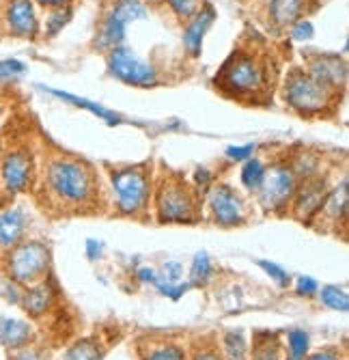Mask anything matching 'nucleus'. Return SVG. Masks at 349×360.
<instances>
[{"label": "nucleus", "mask_w": 349, "mask_h": 360, "mask_svg": "<svg viewBox=\"0 0 349 360\" xmlns=\"http://www.w3.org/2000/svg\"><path fill=\"white\" fill-rule=\"evenodd\" d=\"M35 339V330L26 319L18 317H0V343L5 349L15 352L28 347Z\"/></svg>", "instance_id": "dca6fc26"}, {"label": "nucleus", "mask_w": 349, "mask_h": 360, "mask_svg": "<svg viewBox=\"0 0 349 360\" xmlns=\"http://www.w3.org/2000/svg\"><path fill=\"white\" fill-rule=\"evenodd\" d=\"M62 360H102V347L95 339H80L67 349Z\"/></svg>", "instance_id": "b1692460"}, {"label": "nucleus", "mask_w": 349, "mask_h": 360, "mask_svg": "<svg viewBox=\"0 0 349 360\" xmlns=\"http://www.w3.org/2000/svg\"><path fill=\"white\" fill-rule=\"evenodd\" d=\"M41 89H44V91H48V93H52L54 97H58V100L72 104V106H78V108L91 110L95 117L104 119V121H106V123H110V125H119V123H123V119H121L119 115H114L112 110H108V108H104V106H100V104H93V102H88V100H82V97L72 95V93H67V91H56V89H46V86H41Z\"/></svg>", "instance_id": "aec40b11"}, {"label": "nucleus", "mask_w": 349, "mask_h": 360, "mask_svg": "<svg viewBox=\"0 0 349 360\" xmlns=\"http://www.w3.org/2000/svg\"><path fill=\"white\" fill-rule=\"evenodd\" d=\"M207 207L213 222L220 226L231 229L246 222V201L231 184H211V188L207 190Z\"/></svg>", "instance_id": "9d476101"}, {"label": "nucleus", "mask_w": 349, "mask_h": 360, "mask_svg": "<svg viewBox=\"0 0 349 360\" xmlns=\"http://www.w3.org/2000/svg\"><path fill=\"white\" fill-rule=\"evenodd\" d=\"M0 15H3V28L11 37L33 41L41 32L35 0H5L0 5Z\"/></svg>", "instance_id": "9b49d317"}, {"label": "nucleus", "mask_w": 349, "mask_h": 360, "mask_svg": "<svg viewBox=\"0 0 349 360\" xmlns=\"http://www.w3.org/2000/svg\"><path fill=\"white\" fill-rule=\"evenodd\" d=\"M9 360H46V356L39 352V349H35V347H22V349H15V352H11L9 354Z\"/></svg>", "instance_id": "c9c22d12"}, {"label": "nucleus", "mask_w": 349, "mask_h": 360, "mask_svg": "<svg viewBox=\"0 0 349 360\" xmlns=\"http://www.w3.org/2000/svg\"><path fill=\"white\" fill-rule=\"evenodd\" d=\"M330 188H328V177L324 175H317L310 179L300 181L296 194H294V201H291V212L296 218L300 220H310L317 218L328 199Z\"/></svg>", "instance_id": "f8f14e48"}, {"label": "nucleus", "mask_w": 349, "mask_h": 360, "mask_svg": "<svg viewBox=\"0 0 349 360\" xmlns=\"http://www.w3.org/2000/svg\"><path fill=\"white\" fill-rule=\"evenodd\" d=\"M153 3H162V0H153Z\"/></svg>", "instance_id": "c03bdc74"}, {"label": "nucleus", "mask_w": 349, "mask_h": 360, "mask_svg": "<svg viewBox=\"0 0 349 360\" xmlns=\"http://www.w3.org/2000/svg\"><path fill=\"white\" fill-rule=\"evenodd\" d=\"M216 20V11L211 5H205L195 18H190L183 26V48L190 56H199L203 48V39L207 35V30L211 28Z\"/></svg>", "instance_id": "2eb2a0df"}, {"label": "nucleus", "mask_w": 349, "mask_h": 360, "mask_svg": "<svg viewBox=\"0 0 349 360\" xmlns=\"http://www.w3.org/2000/svg\"><path fill=\"white\" fill-rule=\"evenodd\" d=\"M304 360H343L341 352L338 349H332V347H326V349H320L310 356H306Z\"/></svg>", "instance_id": "ea45409f"}, {"label": "nucleus", "mask_w": 349, "mask_h": 360, "mask_svg": "<svg viewBox=\"0 0 349 360\" xmlns=\"http://www.w3.org/2000/svg\"><path fill=\"white\" fill-rule=\"evenodd\" d=\"M213 274V266H211V259L205 250H199L192 259V268H190V287H203L209 276Z\"/></svg>", "instance_id": "5701e85b"}, {"label": "nucleus", "mask_w": 349, "mask_h": 360, "mask_svg": "<svg viewBox=\"0 0 349 360\" xmlns=\"http://www.w3.org/2000/svg\"><path fill=\"white\" fill-rule=\"evenodd\" d=\"M257 264H259V268H263V272H265L268 276L274 278V283H276L278 287H289V285H291V278H289L287 270H282L280 266L272 264V261H265V259H259Z\"/></svg>", "instance_id": "473e14b6"}, {"label": "nucleus", "mask_w": 349, "mask_h": 360, "mask_svg": "<svg viewBox=\"0 0 349 360\" xmlns=\"http://www.w3.org/2000/svg\"><path fill=\"white\" fill-rule=\"evenodd\" d=\"M190 360H225L220 354V349H216L213 345H205V347H197L190 356Z\"/></svg>", "instance_id": "e433bc0d"}, {"label": "nucleus", "mask_w": 349, "mask_h": 360, "mask_svg": "<svg viewBox=\"0 0 349 360\" xmlns=\"http://www.w3.org/2000/svg\"><path fill=\"white\" fill-rule=\"evenodd\" d=\"M37 186V165L28 149H9L0 160V190L7 196L26 194Z\"/></svg>", "instance_id": "6e6552de"}, {"label": "nucleus", "mask_w": 349, "mask_h": 360, "mask_svg": "<svg viewBox=\"0 0 349 360\" xmlns=\"http://www.w3.org/2000/svg\"><path fill=\"white\" fill-rule=\"evenodd\" d=\"M138 278H140L143 283L155 285V281H157V278H160V276H157V272H155L153 268L145 266V268H140V270H138Z\"/></svg>", "instance_id": "37998d69"}, {"label": "nucleus", "mask_w": 349, "mask_h": 360, "mask_svg": "<svg viewBox=\"0 0 349 360\" xmlns=\"http://www.w3.org/2000/svg\"><path fill=\"white\" fill-rule=\"evenodd\" d=\"M306 72L317 82L334 93H338V89H343L347 82V65L341 56H334V54H322V56L310 58Z\"/></svg>", "instance_id": "ddd939ff"}, {"label": "nucleus", "mask_w": 349, "mask_h": 360, "mask_svg": "<svg viewBox=\"0 0 349 360\" xmlns=\"http://www.w3.org/2000/svg\"><path fill=\"white\" fill-rule=\"evenodd\" d=\"M322 302L324 307L332 309V311H347L349 309V298H347V291L343 287L336 285H326L322 287Z\"/></svg>", "instance_id": "cd10ccee"}, {"label": "nucleus", "mask_w": 349, "mask_h": 360, "mask_svg": "<svg viewBox=\"0 0 349 360\" xmlns=\"http://www.w3.org/2000/svg\"><path fill=\"white\" fill-rule=\"evenodd\" d=\"M39 186L48 203L60 212H88L98 205V173L78 158L62 153L48 158Z\"/></svg>", "instance_id": "f257e3e1"}, {"label": "nucleus", "mask_w": 349, "mask_h": 360, "mask_svg": "<svg viewBox=\"0 0 349 360\" xmlns=\"http://www.w3.org/2000/svg\"><path fill=\"white\" fill-rule=\"evenodd\" d=\"M110 184L114 190V207L123 216H145L153 196L151 169L147 165L119 167L110 171Z\"/></svg>", "instance_id": "7ed1b4c3"}, {"label": "nucleus", "mask_w": 349, "mask_h": 360, "mask_svg": "<svg viewBox=\"0 0 349 360\" xmlns=\"http://www.w3.org/2000/svg\"><path fill=\"white\" fill-rule=\"evenodd\" d=\"M274 70L270 68L268 56L252 48H237L216 74V86L233 100L246 104H259L272 91Z\"/></svg>", "instance_id": "f03ea898"}, {"label": "nucleus", "mask_w": 349, "mask_h": 360, "mask_svg": "<svg viewBox=\"0 0 349 360\" xmlns=\"http://www.w3.org/2000/svg\"><path fill=\"white\" fill-rule=\"evenodd\" d=\"M289 358L287 360H304L308 356V335L304 330H291L287 335Z\"/></svg>", "instance_id": "2f4dec72"}, {"label": "nucleus", "mask_w": 349, "mask_h": 360, "mask_svg": "<svg viewBox=\"0 0 349 360\" xmlns=\"http://www.w3.org/2000/svg\"><path fill=\"white\" fill-rule=\"evenodd\" d=\"M143 360H187V354L181 345L173 341H160V343H153L143 354Z\"/></svg>", "instance_id": "4be33fe9"}, {"label": "nucleus", "mask_w": 349, "mask_h": 360, "mask_svg": "<svg viewBox=\"0 0 349 360\" xmlns=\"http://www.w3.org/2000/svg\"><path fill=\"white\" fill-rule=\"evenodd\" d=\"M181 276H183V266L177 264V261H171V264L164 266V281H169V283H179Z\"/></svg>", "instance_id": "58836bf2"}, {"label": "nucleus", "mask_w": 349, "mask_h": 360, "mask_svg": "<svg viewBox=\"0 0 349 360\" xmlns=\"http://www.w3.org/2000/svg\"><path fill=\"white\" fill-rule=\"evenodd\" d=\"M70 20H72V9L70 7L50 11L48 13V20H46V35L48 37H56L58 32L70 24Z\"/></svg>", "instance_id": "7c9ffc66"}, {"label": "nucleus", "mask_w": 349, "mask_h": 360, "mask_svg": "<svg viewBox=\"0 0 349 360\" xmlns=\"http://www.w3.org/2000/svg\"><path fill=\"white\" fill-rule=\"evenodd\" d=\"M336 95L338 93L320 84L302 68H294L282 84L284 104L302 117H322L332 108Z\"/></svg>", "instance_id": "39448f33"}, {"label": "nucleus", "mask_w": 349, "mask_h": 360, "mask_svg": "<svg viewBox=\"0 0 349 360\" xmlns=\"http://www.w3.org/2000/svg\"><path fill=\"white\" fill-rule=\"evenodd\" d=\"M112 11H114L125 24L147 18V9H145V5L140 3V0H119V3L112 7Z\"/></svg>", "instance_id": "bb28decb"}, {"label": "nucleus", "mask_w": 349, "mask_h": 360, "mask_svg": "<svg viewBox=\"0 0 349 360\" xmlns=\"http://www.w3.org/2000/svg\"><path fill=\"white\" fill-rule=\"evenodd\" d=\"M108 72L117 80L132 86H153L157 82V72L151 63L143 60L132 48L119 46L106 56Z\"/></svg>", "instance_id": "1a4fd4ad"}, {"label": "nucleus", "mask_w": 349, "mask_h": 360, "mask_svg": "<svg viewBox=\"0 0 349 360\" xmlns=\"http://www.w3.org/2000/svg\"><path fill=\"white\" fill-rule=\"evenodd\" d=\"M252 360H280V343L274 335H263L252 345Z\"/></svg>", "instance_id": "a878e982"}, {"label": "nucleus", "mask_w": 349, "mask_h": 360, "mask_svg": "<svg viewBox=\"0 0 349 360\" xmlns=\"http://www.w3.org/2000/svg\"><path fill=\"white\" fill-rule=\"evenodd\" d=\"M298 186H300V179L294 173L291 165L278 162V165H272L265 171L263 184L257 190V199L265 212L282 214L291 207V201H294V194H296Z\"/></svg>", "instance_id": "0eeeda50"}, {"label": "nucleus", "mask_w": 349, "mask_h": 360, "mask_svg": "<svg viewBox=\"0 0 349 360\" xmlns=\"http://www.w3.org/2000/svg\"><path fill=\"white\" fill-rule=\"evenodd\" d=\"M171 11L177 15V20L187 22L190 18H195L203 7H205V0H166Z\"/></svg>", "instance_id": "c85d7f7f"}, {"label": "nucleus", "mask_w": 349, "mask_h": 360, "mask_svg": "<svg viewBox=\"0 0 349 360\" xmlns=\"http://www.w3.org/2000/svg\"><path fill=\"white\" fill-rule=\"evenodd\" d=\"M3 3H5V0H0V5H3Z\"/></svg>", "instance_id": "a18cd8bd"}, {"label": "nucleus", "mask_w": 349, "mask_h": 360, "mask_svg": "<svg viewBox=\"0 0 349 360\" xmlns=\"http://www.w3.org/2000/svg\"><path fill=\"white\" fill-rule=\"evenodd\" d=\"M52 302H54V293H52V287L46 281L22 289L20 307L26 311L28 317H33V319L44 317L48 313V309L52 307Z\"/></svg>", "instance_id": "f3484780"}, {"label": "nucleus", "mask_w": 349, "mask_h": 360, "mask_svg": "<svg viewBox=\"0 0 349 360\" xmlns=\"http://www.w3.org/2000/svg\"><path fill=\"white\" fill-rule=\"evenodd\" d=\"M50 248L41 240H22L3 257L5 276L18 283L20 287H30L46 281L50 272Z\"/></svg>", "instance_id": "423d86ee"}, {"label": "nucleus", "mask_w": 349, "mask_h": 360, "mask_svg": "<svg viewBox=\"0 0 349 360\" xmlns=\"http://www.w3.org/2000/svg\"><path fill=\"white\" fill-rule=\"evenodd\" d=\"M125 26H128V24H125L114 11H108L106 18L100 24L98 37H95V48L110 52V50L123 46V41H125Z\"/></svg>", "instance_id": "a211bd4d"}, {"label": "nucleus", "mask_w": 349, "mask_h": 360, "mask_svg": "<svg viewBox=\"0 0 349 360\" xmlns=\"http://www.w3.org/2000/svg\"><path fill=\"white\" fill-rule=\"evenodd\" d=\"M317 291H320V283H317L315 278H310V276H300L298 278V293H300V296L310 298V296H315Z\"/></svg>", "instance_id": "f704fd0d"}, {"label": "nucleus", "mask_w": 349, "mask_h": 360, "mask_svg": "<svg viewBox=\"0 0 349 360\" xmlns=\"http://www.w3.org/2000/svg\"><path fill=\"white\" fill-rule=\"evenodd\" d=\"M312 35H315V30H312L310 22H296V26L291 30V37L296 41H308V39H312Z\"/></svg>", "instance_id": "4c0bfd02"}, {"label": "nucleus", "mask_w": 349, "mask_h": 360, "mask_svg": "<svg viewBox=\"0 0 349 360\" xmlns=\"http://www.w3.org/2000/svg\"><path fill=\"white\" fill-rule=\"evenodd\" d=\"M28 214L22 205H9L0 210V252L11 250L15 244L26 240Z\"/></svg>", "instance_id": "4468645a"}, {"label": "nucleus", "mask_w": 349, "mask_h": 360, "mask_svg": "<svg viewBox=\"0 0 349 360\" xmlns=\"http://www.w3.org/2000/svg\"><path fill=\"white\" fill-rule=\"evenodd\" d=\"M265 171H268V167L263 165L261 160H257V158L246 160V162H244V167H242V175H239L244 188L250 190V192H257V190L261 188V184H263Z\"/></svg>", "instance_id": "412c9836"}, {"label": "nucleus", "mask_w": 349, "mask_h": 360, "mask_svg": "<svg viewBox=\"0 0 349 360\" xmlns=\"http://www.w3.org/2000/svg\"><path fill=\"white\" fill-rule=\"evenodd\" d=\"M197 190H201V188H211V173L207 171V169H199L197 171Z\"/></svg>", "instance_id": "79ce46f5"}, {"label": "nucleus", "mask_w": 349, "mask_h": 360, "mask_svg": "<svg viewBox=\"0 0 349 360\" xmlns=\"http://www.w3.org/2000/svg\"><path fill=\"white\" fill-rule=\"evenodd\" d=\"M257 145H239V147H229L227 149V158L229 160H235V162H246L252 158V153H255Z\"/></svg>", "instance_id": "72a5a7b5"}, {"label": "nucleus", "mask_w": 349, "mask_h": 360, "mask_svg": "<svg viewBox=\"0 0 349 360\" xmlns=\"http://www.w3.org/2000/svg\"><path fill=\"white\" fill-rule=\"evenodd\" d=\"M72 0H35V5L48 9V11H54V9H62V7H70Z\"/></svg>", "instance_id": "a19ab883"}, {"label": "nucleus", "mask_w": 349, "mask_h": 360, "mask_svg": "<svg viewBox=\"0 0 349 360\" xmlns=\"http://www.w3.org/2000/svg\"><path fill=\"white\" fill-rule=\"evenodd\" d=\"M248 343L242 333H227L222 339V358L225 360H246Z\"/></svg>", "instance_id": "393cba45"}, {"label": "nucleus", "mask_w": 349, "mask_h": 360, "mask_svg": "<svg viewBox=\"0 0 349 360\" xmlns=\"http://www.w3.org/2000/svg\"><path fill=\"white\" fill-rule=\"evenodd\" d=\"M26 72H28L26 63H22L18 58H3L0 60V84L20 80Z\"/></svg>", "instance_id": "c756f323"}, {"label": "nucleus", "mask_w": 349, "mask_h": 360, "mask_svg": "<svg viewBox=\"0 0 349 360\" xmlns=\"http://www.w3.org/2000/svg\"><path fill=\"white\" fill-rule=\"evenodd\" d=\"M153 203L160 222H195L201 216L199 190L175 175L155 184Z\"/></svg>", "instance_id": "20e7f679"}, {"label": "nucleus", "mask_w": 349, "mask_h": 360, "mask_svg": "<svg viewBox=\"0 0 349 360\" xmlns=\"http://www.w3.org/2000/svg\"><path fill=\"white\" fill-rule=\"evenodd\" d=\"M268 11L274 26H291L300 20L304 11V0H270Z\"/></svg>", "instance_id": "6ab92c4d"}]
</instances>
